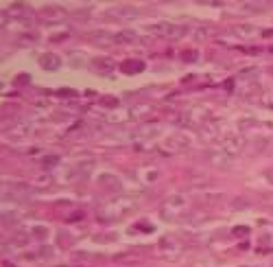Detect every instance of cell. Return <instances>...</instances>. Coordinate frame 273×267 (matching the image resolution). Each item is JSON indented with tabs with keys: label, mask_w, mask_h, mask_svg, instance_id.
Listing matches in <instances>:
<instances>
[{
	"label": "cell",
	"mask_w": 273,
	"mask_h": 267,
	"mask_svg": "<svg viewBox=\"0 0 273 267\" xmlns=\"http://www.w3.org/2000/svg\"><path fill=\"white\" fill-rule=\"evenodd\" d=\"M138 208V199L136 197H127V195H120V197L110 199L101 210H98V219L103 223H112V221H118L125 215L134 213Z\"/></svg>",
	"instance_id": "obj_1"
},
{
	"label": "cell",
	"mask_w": 273,
	"mask_h": 267,
	"mask_svg": "<svg viewBox=\"0 0 273 267\" xmlns=\"http://www.w3.org/2000/svg\"><path fill=\"white\" fill-rule=\"evenodd\" d=\"M96 167V160L94 158H77L68 169H66V175L61 177V182H79V180H86L88 175L94 171Z\"/></svg>",
	"instance_id": "obj_2"
},
{
	"label": "cell",
	"mask_w": 273,
	"mask_h": 267,
	"mask_svg": "<svg viewBox=\"0 0 273 267\" xmlns=\"http://www.w3.org/2000/svg\"><path fill=\"white\" fill-rule=\"evenodd\" d=\"M159 215L166 221H182V217L186 215V197L183 195H171V197H166Z\"/></svg>",
	"instance_id": "obj_3"
},
{
	"label": "cell",
	"mask_w": 273,
	"mask_h": 267,
	"mask_svg": "<svg viewBox=\"0 0 273 267\" xmlns=\"http://www.w3.org/2000/svg\"><path fill=\"white\" fill-rule=\"evenodd\" d=\"M182 123L186 127H195V129H201L205 123H210V110L205 105H195L190 107L188 112L182 114Z\"/></svg>",
	"instance_id": "obj_4"
},
{
	"label": "cell",
	"mask_w": 273,
	"mask_h": 267,
	"mask_svg": "<svg viewBox=\"0 0 273 267\" xmlns=\"http://www.w3.org/2000/svg\"><path fill=\"white\" fill-rule=\"evenodd\" d=\"M188 145H190V140H188L186 134H171L159 145V153H164V156H175V153L188 149Z\"/></svg>",
	"instance_id": "obj_5"
},
{
	"label": "cell",
	"mask_w": 273,
	"mask_h": 267,
	"mask_svg": "<svg viewBox=\"0 0 273 267\" xmlns=\"http://www.w3.org/2000/svg\"><path fill=\"white\" fill-rule=\"evenodd\" d=\"M149 33H155V35H164L168 40H180L188 33V29L183 24H173V22H158V24H151L149 26Z\"/></svg>",
	"instance_id": "obj_6"
},
{
	"label": "cell",
	"mask_w": 273,
	"mask_h": 267,
	"mask_svg": "<svg viewBox=\"0 0 273 267\" xmlns=\"http://www.w3.org/2000/svg\"><path fill=\"white\" fill-rule=\"evenodd\" d=\"M31 195V189L26 184H16V182H4L2 199L4 201H22Z\"/></svg>",
	"instance_id": "obj_7"
},
{
	"label": "cell",
	"mask_w": 273,
	"mask_h": 267,
	"mask_svg": "<svg viewBox=\"0 0 273 267\" xmlns=\"http://www.w3.org/2000/svg\"><path fill=\"white\" fill-rule=\"evenodd\" d=\"M221 151H225L228 156H232V158H236L238 153L245 149V138L241 134H228L223 140H221Z\"/></svg>",
	"instance_id": "obj_8"
},
{
	"label": "cell",
	"mask_w": 273,
	"mask_h": 267,
	"mask_svg": "<svg viewBox=\"0 0 273 267\" xmlns=\"http://www.w3.org/2000/svg\"><path fill=\"white\" fill-rule=\"evenodd\" d=\"M40 16H42V20H46V22H61L68 18V13H66V9L59 7V4H46V7L40 9Z\"/></svg>",
	"instance_id": "obj_9"
},
{
	"label": "cell",
	"mask_w": 273,
	"mask_h": 267,
	"mask_svg": "<svg viewBox=\"0 0 273 267\" xmlns=\"http://www.w3.org/2000/svg\"><path fill=\"white\" fill-rule=\"evenodd\" d=\"M159 134H162V125L144 123V125H140L134 134H131V138H136V140H151V138H155V136H159Z\"/></svg>",
	"instance_id": "obj_10"
},
{
	"label": "cell",
	"mask_w": 273,
	"mask_h": 267,
	"mask_svg": "<svg viewBox=\"0 0 273 267\" xmlns=\"http://www.w3.org/2000/svg\"><path fill=\"white\" fill-rule=\"evenodd\" d=\"M90 68H92V73H96V74H103V77H107V74H112V73H114L116 64L112 62L110 57H94L92 62H90Z\"/></svg>",
	"instance_id": "obj_11"
},
{
	"label": "cell",
	"mask_w": 273,
	"mask_h": 267,
	"mask_svg": "<svg viewBox=\"0 0 273 267\" xmlns=\"http://www.w3.org/2000/svg\"><path fill=\"white\" fill-rule=\"evenodd\" d=\"M37 64H40V68L46 70V73H55V70H59V66H61V57L55 53H42L40 59H37Z\"/></svg>",
	"instance_id": "obj_12"
},
{
	"label": "cell",
	"mask_w": 273,
	"mask_h": 267,
	"mask_svg": "<svg viewBox=\"0 0 273 267\" xmlns=\"http://www.w3.org/2000/svg\"><path fill=\"white\" fill-rule=\"evenodd\" d=\"M90 42L92 44H96V46H103V49L118 44V42H116V35L107 33V31H94V33H90Z\"/></svg>",
	"instance_id": "obj_13"
},
{
	"label": "cell",
	"mask_w": 273,
	"mask_h": 267,
	"mask_svg": "<svg viewBox=\"0 0 273 267\" xmlns=\"http://www.w3.org/2000/svg\"><path fill=\"white\" fill-rule=\"evenodd\" d=\"M208 160H210V165L216 167V169H228V167L234 162V158L228 156L225 151H221V149H219V151H212V153H210Z\"/></svg>",
	"instance_id": "obj_14"
},
{
	"label": "cell",
	"mask_w": 273,
	"mask_h": 267,
	"mask_svg": "<svg viewBox=\"0 0 273 267\" xmlns=\"http://www.w3.org/2000/svg\"><path fill=\"white\" fill-rule=\"evenodd\" d=\"M4 132H7L9 136H16V138H24V136H31L33 125L26 123V121H20V123H16V125H11V127H7Z\"/></svg>",
	"instance_id": "obj_15"
},
{
	"label": "cell",
	"mask_w": 273,
	"mask_h": 267,
	"mask_svg": "<svg viewBox=\"0 0 273 267\" xmlns=\"http://www.w3.org/2000/svg\"><path fill=\"white\" fill-rule=\"evenodd\" d=\"M120 70L125 74H138L144 70V62L142 59H127V62L120 64Z\"/></svg>",
	"instance_id": "obj_16"
},
{
	"label": "cell",
	"mask_w": 273,
	"mask_h": 267,
	"mask_svg": "<svg viewBox=\"0 0 273 267\" xmlns=\"http://www.w3.org/2000/svg\"><path fill=\"white\" fill-rule=\"evenodd\" d=\"M107 16H114V18H118V20H127V18L138 16V9L136 7H116V9H110Z\"/></svg>",
	"instance_id": "obj_17"
},
{
	"label": "cell",
	"mask_w": 273,
	"mask_h": 267,
	"mask_svg": "<svg viewBox=\"0 0 273 267\" xmlns=\"http://www.w3.org/2000/svg\"><path fill=\"white\" fill-rule=\"evenodd\" d=\"M98 184L101 186H105V189H110V191H116V193H118L120 191V180L116 175H110V173H103L101 177H98Z\"/></svg>",
	"instance_id": "obj_18"
},
{
	"label": "cell",
	"mask_w": 273,
	"mask_h": 267,
	"mask_svg": "<svg viewBox=\"0 0 273 267\" xmlns=\"http://www.w3.org/2000/svg\"><path fill=\"white\" fill-rule=\"evenodd\" d=\"M216 132H219V127H216V123H205L204 127L199 129V136L201 140H205V143H210V140L216 138Z\"/></svg>",
	"instance_id": "obj_19"
},
{
	"label": "cell",
	"mask_w": 273,
	"mask_h": 267,
	"mask_svg": "<svg viewBox=\"0 0 273 267\" xmlns=\"http://www.w3.org/2000/svg\"><path fill=\"white\" fill-rule=\"evenodd\" d=\"M232 33L238 35V37H253V35L258 33V29L253 24H236L232 29Z\"/></svg>",
	"instance_id": "obj_20"
},
{
	"label": "cell",
	"mask_w": 273,
	"mask_h": 267,
	"mask_svg": "<svg viewBox=\"0 0 273 267\" xmlns=\"http://www.w3.org/2000/svg\"><path fill=\"white\" fill-rule=\"evenodd\" d=\"M116 42L118 44H134V42H138V33L136 31H120V33H116Z\"/></svg>",
	"instance_id": "obj_21"
},
{
	"label": "cell",
	"mask_w": 273,
	"mask_h": 267,
	"mask_svg": "<svg viewBox=\"0 0 273 267\" xmlns=\"http://www.w3.org/2000/svg\"><path fill=\"white\" fill-rule=\"evenodd\" d=\"M180 247H182V245H180V243H177L173 237H164L162 241H159V250H162V252H177Z\"/></svg>",
	"instance_id": "obj_22"
},
{
	"label": "cell",
	"mask_w": 273,
	"mask_h": 267,
	"mask_svg": "<svg viewBox=\"0 0 273 267\" xmlns=\"http://www.w3.org/2000/svg\"><path fill=\"white\" fill-rule=\"evenodd\" d=\"M40 165H42V169L50 171V169L59 167V156H55V153H48V156H44V158L40 160Z\"/></svg>",
	"instance_id": "obj_23"
},
{
	"label": "cell",
	"mask_w": 273,
	"mask_h": 267,
	"mask_svg": "<svg viewBox=\"0 0 273 267\" xmlns=\"http://www.w3.org/2000/svg\"><path fill=\"white\" fill-rule=\"evenodd\" d=\"M98 105H103V107H112V110H114V107H118L120 105V101L116 99V97H101V101H98Z\"/></svg>",
	"instance_id": "obj_24"
},
{
	"label": "cell",
	"mask_w": 273,
	"mask_h": 267,
	"mask_svg": "<svg viewBox=\"0 0 273 267\" xmlns=\"http://www.w3.org/2000/svg\"><path fill=\"white\" fill-rule=\"evenodd\" d=\"M197 59H199V53H197V50H183L182 53V62L192 64V62H197Z\"/></svg>",
	"instance_id": "obj_25"
},
{
	"label": "cell",
	"mask_w": 273,
	"mask_h": 267,
	"mask_svg": "<svg viewBox=\"0 0 273 267\" xmlns=\"http://www.w3.org/2000/svg\"><path fill=\"white\" fill-rule=\"evenodd\" d=\"M50 184H53V177H50V175L35 177V186H42V189H46V186H50Z\"/></svg>",
	"instance_id": "obj_26"
},
{
	"label": "cell",
	"mask_w": 273,
	"mask_h": 267,
	"mask_svg": "<svg viewBox=\"0 0 273 267\" xmlns=\"http://www.w3.org/2000/svg\"><path fill=\"white\" fill-rule=\"evenodd\" d=\"M243 9H247V11H262V9H267L265 2H245Z\"/></svg>",
	"instance_id": "obj_27"
},
{
	"label": "cell",
	"mask_w": 273,
	"mask_h": 267,
	"mask_svg": "<svg viewBox=\"0 0 273 267\" xmlns=\"http://www.w3.org/2000/svg\"><path fill=\"white\" fill-rule=\"evenodd\" d=\"M57 241L61 243L64 247H68V245H72V237H70L68 232H59L57 234Z\"/></svg>",
	"instance_id": "obj_28"
},
{
	"label": "cell",
	"mask_w": 273,
	"mask_h": 267,
	"mask_svg": "<svg viewBox=\"0 0 273 267\" xmlns=\"http://www.w3.org/2000/svg\"><path fill=\"white\" fill-rule=\"evenodd\" d=\"M31 234H33V237H37V239H46V237H48V230H46L44 226H35L31 230Z\"/></svg>",
	"instance_id": "obj_29"
},
{
	"label": "cell",
	"mask_w": 273,
	"mask_h": 267,
	"mask_svg": "<svg viewBox=\"0 0 273 267\" xmlns=\"http://www.w3.org/2000/svg\"><path fill=\"white\" fill-rule=\"evenodd\" d=\"M35 42H37V37H35V35L26 33V35H22L20 40H18V44H35Z\"/></svg>",
	"instance_id": "obj_30"
},
{
	"label": "cell",
	"mask_w": 273,
	"mask_h": 267,
	"mask_svg": "<svg viewBox=\"0 0 273 267\" xmlns=\"http://www.w3.org/2000/svg\"><path fill=\"white\" fill-rule=\"evenodd\" d=\"M262 103H265V107H273V90H269L262 97Z\"/></svg>",
	"instance_id": "obj_31"
},
{
	"label": "cell",
	"mask_w": 273,
	"mask_h": 267,
	"mask_svg": "<svg viewBox=\"0 0 273 267\" xmlns=\"http://www.w3.org/2000/svg\"><path fill=\"white\" fill-rule=\"evenodd\" d=\"M136 230H142V232H153V226H151V223H138V226H136Z\"/></svg>",
	"instance_id": "obj_32"
},
{
	"label": "cell",
	"mask_w": 273,
	"mask_h": 267,
	"mask_svg": "<svg viewBox=\"0 0 273 267\" xmlns=\"http://www.w3.org/2000/svg\"><path fill=\"white\" fill-rule=\"evenodd\" d=\"M234 234H236V237H245V234H249V230H247V228H236V230H234Z\"/></svg>",
	"instance_id": "obj_33"
},
{
	"label": "cell",
	"mask_w": 273,
	"mask_h": 267,
	"mask_svg": "<svg viewBox=\"0 0 273 267\" xmlns=\"http://www.w3.org/2000/svg\"><path fill=\"white\" fill-rule=\"evenodd\" d=\"M29 74H20V77H18V83H29Z\"/></svg>",
	"instance_id": "obj_34"
},
{
	"label": "cell",
	"mask_w": 273,
	"mask_h": 267,
	"mask_svg": "<svg viewBox=\"0 0 273 267\" xmlns=\"http://www.w3.org/2000/svg\"><path fill=\"white\" fill-rule=\"evenodd\" d=\"M59 95H61V97H74L77 92H72V90H59Z\"/></svg>",
	"instance_id": "obj_35"
},
{
	"label": "cell",
	"mask_w": 273,
	"mask_h": 267,
	"mask_svg": "<svg viewBox=\"0 0 273 267\" xmlns=\"http://www.w3.org/2000/svg\"><path fill=\"white\" fill-rule=\"evenodd\" d=\"M4 267H13V265H4Z\"/></svg>",
	"instance_id": "obj_36"
}]
</instances>
